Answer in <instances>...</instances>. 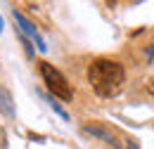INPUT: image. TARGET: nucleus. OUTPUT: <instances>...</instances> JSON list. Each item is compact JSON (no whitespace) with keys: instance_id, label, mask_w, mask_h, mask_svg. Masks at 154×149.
Here are the masks:
<instances>
[{"instance_id":"1","label":"nucleus","mask_w":154,"mask_h":149,"mask_svg":"<svg viewBox=\"0 0 154 149\" xmlns=\"http://www.w3.org/2000/svg\"><path fill=\"white\" fill-rule=\"evenodd\" d=\"M88 83L93 85L97 97L102 99H112L123 90V83H126V69L121 62L116 59H107V57H100L95 59L90 66H88Z\"/></svg>"},{"instance_id":"8","label":"nucleus","mask_w":154,"mask_h":149,"mask_svg":"<svg viewBox=\"0 0 154 149\" xmlns=\"http://www.w3.org/2000/svg\"><path fill=\"white\" fill-rule=\"evenodd\" d=\"M147 57H149V59L154 57V45H152V47H147Z\"/></svg>"},{"instance_id":"7","label":"nucleus","mask_w":154,"mask_h":149,"mask_svg":"<svg viewBox=\"0 0 154 149\" xmlns=\"http://www.w3.org/2000/svg\"><path fill=\"white\" fill-rule=\"evenodd\" d=\"M147 93L154 95V78H152V81H147Z\"/></svg>"},{"instance_id":"5","label":"nucleus","mask_w":154,"mask_h":149,"mask_svg":"<svg viewBox=\"0 0 154 149\" xmlns=\"http://www.w3.org/2000/svg\"><path fill=\"white\" fill-rule=\"evenodd\" d=\"M0 114L5 118H14V99L5 85H0Z\"/></svg>"},{"instance_id":"9","label":"nucleus","mask_w":154,"mask_h":149,"mask_svg":"<svg viewBox=\"0 0 154 149\" xmlns=\"http://www.w3.org/2000/svg\"><path fill=\"white\" fill-rule=\"evenodd\" d=\"M128 149H140V147H137V144H135L133 140H131V142H128Z\"/></svg>"},{"instance_id":"6","label":"nucleus","mask_w":154,"mask_h":149,"mask_svg":"<svg viewBox=\"0 0 154 149\" xmlns=\"http://www.w3.org/2000/svg\"><path fill=\"white\" fill-rule=\"evenodd\" d=\"M50 107H52V109H55V114H59V116H62L64 121H69V114L64 111V109L59 107V104H57V102H55V99H50Z\"/></svg>"},{"instance_id":"2","label":"nucleus","mask_w":154,"mask_h":149,"mask_svg":"<svg viewBox=\"0 0 154 149\" xmlns=\"http://www.w3.org/2000/svg\"><path fill=\"white\" fill-rule=\"evenodd\" d=\"M38 71L43 76V83L48 85V90L55 95L57 99H64V102L74 99V90H71L69 81L64 78V74L59 69H55L50 62H38Z\"/></svg>"},{"instance_id":"3","label":"nucleus","mask_w":154,"mask_h":149,"mask_svg":"<svg viewBox=\"0 0 154 149\" xmlns=\"http://www.w3.org/2000/svg\"><path fill=\"white\" fill-rule=\"evenodd\" d=\"M12 17H14V21H17V24L21 26V31H24L26 36H31L33 40H36V45H38V50H40V52H45L48 47H45V40L40 38L38 29H36V24H31V21H29L26 17H24V14H21L19 10H12Z\"/></svg>"},{"instance_id":"4","label":"nucleus","mask_w":154,"mask_h":149,"mask_svg":"<svg viewBox=\"0 0 154 149\" xmlns=\"http://www.w3.org/2000/svg\"><path fill=\"white\" fill-rule=\"evenodd\" d=\"M83 132L90 135V137H95V140H102L104 144H109V147H114V149L121 147V144L116 142V135L112 130H107L104 126H83Z\"/></svg>"}]
</instances>
